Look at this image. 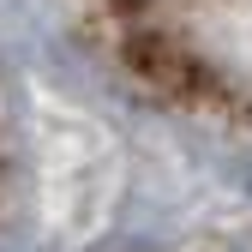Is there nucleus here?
Here are the masks:
<instances>
[{
	"mask_svg": "<svg viewBox=\"0 0 252 252\" xmlns=\"http://www.w3.org/2000/svg\"><path fill=\"white\" fill-rule=\"evenodd\" d=\"M60 12L156 102L252 126V0H60Z\"/></svg>",
	"mask_w": 252,
	"mask_h": 252,
	"instance_id": "1",
	"label": "nucleus"
}]
</instances>
